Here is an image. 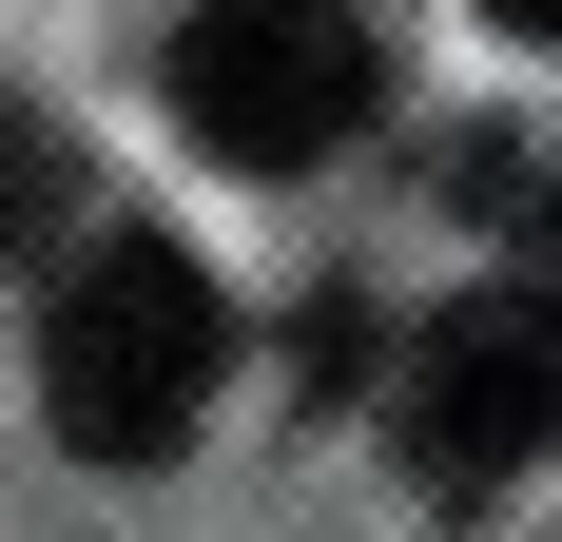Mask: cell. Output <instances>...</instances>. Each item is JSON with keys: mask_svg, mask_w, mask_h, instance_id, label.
Segmentation results:
<instances>
[{"mask_svg": "<svg viewBox=\"0 0 562 542\" xmlns=\"http://www.w3.org/2000/svg\"><path fill=\"white\" fill-rule=\"evenodd\" d=\"M233 369V310H214V271L156 252V233H78L40 291V407L78 465H175L194 445V407H214Z\"/></svg>", "mask_w": 562, "mask_h": 542, "instance_id": "1", "label": "cell"}, {"mask_svg": "<svg viewBox=\"0 0 562 542\" xmlns=\"http://www.w3.org/2000/svg\"><path fill=\"white\" fill-rule=\"evenodd\" d=\"M175 116L233 174H311L369 136V20L349 0H194L175 20Z\"/></svg>", "mask_w": 562, "mask_h": 542, "instance_id": "2", "label": "cell"}, {"mask_svg": "<svg viewBox=\"0 0 562 542\" xmlns=\"http://www.w3.org/2000/svg\"><path fill=\"white\" fill-rule=\"evenodd\" d=\"M389 427H407V465H427L447 504L562 465V291H543V271H485L465 310H427V349H407V387H389Z\"/></svg>", "mask_w": 562, "mask_h": 542, "instance_id": "3", "label": "cell"}, {"mask_svg": "<svg viewBox=\"0 0 562 542\" xmlns=\"http://www.w3.org/2000/svg\"><path fill=\"white\" fill-rule=\"evenodd\" d=\"M485 39H524V58H562V0H485Z\"/></svg>", "mask_w": 562, "mask_h": 542, "instance_id": "4", "label": "cell"}]
</instances>
